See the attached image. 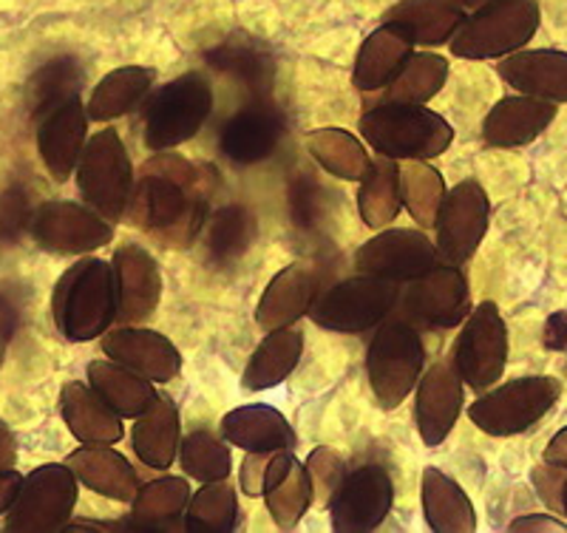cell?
Here are the masks:
<instances>
[{
	"instance_id": "obj_37",
	"label": "cell",
	"mask_w": 567,
	"mask_h": 533,
	"mask_svg": "<svg viewBox=\"0 0 567 533\" xmlns=\"http://www.w3.org/2000/svg\"><path fill=\"white\" fill-rule=\"evenodd\" d=\"M307 151L329 176H338L343 182H361L372 165L367 145L336 125L307 134Z\"/></svg>"
},
{
	"instance_id": "obj_38",
	"label": "cell",
	"mask_w": 567,
	"mask_h": 533,
	"mask_svg": "<svg viewBox=\"0 0 567 533\" xmlns=\"http://www.w3.org/2000/svg\"><path fill=\"white\" fill-rule=\"evenodd\" d=\"M358 211H361L363 225L372 230L392 225L398 219V213L403 211V199H400V162L372 160L369 171L361 180V191H358Z\"/></svg>"
},
{
	"instance_id": "obj_43",
	"label": "cell",
	"mask_w": 567,
	"mask_h": 533,
	"mask_svg": "<svg viewBox=\"0 0 567 533\" xmlns=\"http://www.w3.org/2000/svg\"><path fill=\"white\" fill-rule=\"evenodd\" d=\"M185 531L227 533L239 522V494L227 480L202 482V489L190 494L182 516Z\"/></svg>"
},
{
	"instance_id": "obj_1",
	"label": "cell",
	"mask_w": 567,
	"mask_h": 533,
	"mask_svg": "<svg viewBox=\"0 0 567 533\" xmlns=\"http://www.w3.org/2000/svg\"><path fill=\"white\" fill-rule=\"evenodd\" d=\"M207 219V191L194 162L159 151L142 165L134 180L125 222L145 233H156L165 242L187 245L199 236Z\"/></svg>"
},
{
	"instance_id": "obj_14",
	"label": "cell",
	"mask_w": 567,
	"mask_h": 533,
	"mask_svg": "<svg viewBox=\"0 0 567 533\" xmlns=\"http://www.w3.org/2000/svg\"><path fill=\"white\" fill-rule=\"evenodd\" d=\"M491 225V202L474 180L445 191L434 219V245L445 264H465L483 245Z\"/></svg>"
},
{
	"instance_id": "obj_50",
	"label": "cell",
	"mask_w": 567,
	"mask_h": 533,
	"mask_svg": "<svg viewBox=\"0 0 567 533\" xmlns=\"http://www.w3.org/2000/svg\"><path fill=\"white\" fill-rule=\"evenodd\" d=\"M542 344L550 352H561L567 349V309H559L545 321V329H542Z\"/></svg>"
},
{
	"instance_id": "obj_31",
	"label": "cell",
	"mask_w": 567,
	"mask_h": 533,
	"mask_svg": "<svg viewBox=\"0 0 567 533\" xmlns=\"http://www.w3.org/2000/svg\"><path fill=\"white\" fill-rule=\"evenodd\" d=\"M303 355V332L298 327H278L267 332V338L250 355L241 386L247 392H267L276 389L296 372Z\"/></svg>"
},
{
	"instance_id": "obj_9",
	"label": "cell",
	"mask_w": 567,
	"mask_h": 533,
	"mask_svg": "<svg viewBox=\"0 0 567 533\" xmlns=\"http://www.w3.org/2000/svg\"><path fill=\"white\" fill-rule=\"evenodd\" d=\"M74 174L85 205L94 207L109 222H125L136 174L120 131L103 129L89 136Z\"/></svg>"
},
{
	"instance_id": "obj_27",
	"label": "cell",
	"mask_w": 567,
	"mask_h": 533,
	"mask_svg": "<svg viewBox=\"0 0 567 533\" xmlns=\"http://www.w3.org/2000/svg\"><path fill=\"white\" fill-rule=\"evenodd\" d=\"M65 465L94 494L114 502H131L140 489V474L125 454L111 445H80L65 457Z\"/></svg>"
},
{
	"instance_id": "obj_2",
	"label": "cell",
	"mask_w": 567,
	"mask_h": 533,
	"mask_svg": "<svg viewBox=\"0 0 567 533\" xmlns=\"http://www.w3.org/2000/svg\"><path fill=\"white\" fill-rule=\"evenodd\" d=\"M52 318L71 344L97 341L116 321V287L111 262L85 256L58 278L52 293Z\"/></svg>"
},
{
	"instance_id": "obj_46",
	"label": "cell",
	"mask_w": 567,
	"mask_h": 533,
	"mask_svg": "<svg viewBox=\"0 0 567 533\" xmlns=\"http://www.w3.org/2000/svg\"><path fill=\"white\" fill-rule=\"evenodd\" d=\"M307 471H310L312 480V494H316L318 502L327 505L329 496L336 494V489L341 485L343 474H347V463H343V457L338 454L336 449H329V445H318L310 457H307Z\"/></svg>"
},
{
	"instance_id": "obj_30",
	"label": "cell",
	"mask_w": 567,
	"mask_h": 533,
	"mask_svg": "<svg viewBox=\"0 0 567 533\" xmlns=\"http://www.w3.org/2000/svg\"><path fill=\"white\" fill-rule=\"evenodd\" d=\"M179 443H182L179 406H176L168 394H159L156 403L151 406L145 414L136 418L134 431H131V445H134L142 465L165 471L174 465L176 454H179Z\"/></svg>"
},
{
	"instance_id": "obj_16",
	"label": "cell",
	"mask_w": 567,
	"mask_h": 533,
	"mask_svg": "<svg viewBox=\"0 0 567 533\" xmlns=\"http://www.w3.org/2000/svg\"><path fill=\"white\" fill-rule=\"evenodd\" d=\"M89 111L83 96L69 94L58 103L34 111V140L45 171L58 185L71 180L89 142Z\"/></svg>"
},
{
	"instance_id": "obj_28",
	"label": "cell",
	"mask_w": 567,
	"mask_h": 533,
	"mask_svg": "<svg viewBox=\"0 0 567 533\" xmlns=\"http://www.w3.org/2000/svg\"><path fill=\"white\" fill-rule=\"evenodd\" d=\"M414 54V40L409 38L398 23L381 20V27L374 29L358 49L352 69V83L358 91H383L398 71L406 65Z\"/></svg>"
},
{
	"instance_id": "obj_45",
	"label": "cell",
	"mask_w": 567,
	"mask_h": 533,
	"mask_svg": "<svg viewBox=\"0 0 567 533\" xmlns=\"http://www.w3.org/2000/svg\"><path fill=\"white\" fill-rule=\"evenodd\" d=\"M80 89H83V69L71 58L52 60L32 80V111L45 109L49 103H58V100L69 94H80Z\"/></svg>"
},
{
	"instance_id": "obj_39",
	"label": "cell",
	"mask_w": 567,
	"mask_h": 533,
	"mask_svg": "<svg viewBox=\"0 0 567 533\" xmlns=\"http://www.w3.org/2000/svg\"><path fill=\"white\" fill-rule=\"evenodd\" d=\"M205 58L210 69L236 80L245 89L256 91V94L270 89V80L276 74V63H272L270 54L261 45L247 43V40H227V43L213 45Z\"/></svg>"
},
{
	"instance_id": "obj_12",
	"label": "cell",
	"mask_w": 567,
	"mask_h": 533,
	"mask_svg": "<svg viewBox=\"0 0 567 533\" xmlns=\"http://www.w3.org/2000/svg\"><path fill=\"white\" fill-rule=\"evenodd\" d=\"M29 230L43 250L58 256H85L114 242V222L100 216L85 202H43L34 207Z\"/></svg>"
},
{
	"instance_id": "obj_29",
	"label": "cell",
	"mask_w": 567,
	"mask_h": 533,
	"mask_svg": "<svg viewBox=\"0 0 567 533\" xmlns=\"http://www.w3.org/2000/svg\"><path fill=\"white\" fill-rule=\"evenodd\" d=\"M221 438L241 451H284L296 449L298 434L284 411L265 403L239 406L221 418Z\"/></svg>"
},
{
	"instance_id": "obj_3",
	"label": "cell",
	"mask_w": 567,
	"mask_h": 533,
	"mask_svg": "<svg viewBox=\"0 0 567 533\" xmlns=\"http://www.w3.org/2000/svg\"><path fill=\"white\" fill-rule=\"evenodd\" d=\"M358 129L374 154L394 162L437 160L454 142V129L443 114L425 105L389 100L363 111Z\"/></svg>"
},
{
	"instance_id": "obj_5",
	"label": "cell",
	"mask_w": 567,
	"mask_h": 533,
	"mask_svg": "<svg viewBox=\"0 0 567 533\" xmlns=\"http://www.w3.org/2000/svg\"><path fill=\"white\" fill-rule=\"evenodd\" d=\"M542 23L536 0H488L465 14L454 38L449 40L454 58L499 60L530 43Z\"/></svg>"
},
{
	"instance_id": "obj_10",
	"label": "cell",
	"mask_w": 567,
	"mask_h": 533,
	"mask_svg": "<svg viewBox=\"0 0 567 533\" xmlns=\"http://www.w3.org/2000/svg\"><path fill=\"white\" fill-rule=\"evenodd\" d=\"M508 363V327L494 301H483L465 315L452 349V367L474 392L499 383Z\"/></svg>"
},
{
	"instance_id": "obj_36",
	"label": "cell",
	"mask_w": 567,
	"mask_h": 533,
	"mask_svg": "<svg viewBox=\"0 0 567 533\" xmlns=\"http://www.w3.org/2000/svg\"><path fill=\"white\" fill-rule=\"evenodd\" d=\"M190 502V485L185 476H159L140 485L131 500V520L148 531H174Z\"/></svg>"
},
{
	"instance_id": "obj_48",
	"label": "cell",
	"mask_w": 567,
	"mask_h": 533,
	"mask_svg": "<svg viewBox=\"0 0 567 533\" xmlns=\"http://www.w3.org/2000/svg\"><path fill=\"white\" fill-rule=\"evenodd\" d=\"M272 451H247L245 463L239 469V485L247 496L265 494L267 463H270Z\"/></svg>"
},
{
	"instance_id": "obj_55",
	"label": "cell",
	"mask_w": 567,
	"mask_h": 533,
	"mask_svg": "<svg viewBox=\"0 0 567 533\" xmlns=\"http://www.w3.org/2000/svg\"><path fill=\"white\" fill-rule=\"evenodd\" d=\"M7 338H9V324L7 318H0V355H3V347H7Z\"/></svg>"
},
{
	"instance_id": "obj_4",
	"label": "cell",
	"mask_w": 567,
	"mask_h": 533,
	"mask_svg": "<svg viewBox=\"0 0 567 533\" xmlns=\"http://www.w3.org/2000/svg\"><path fill=\"white\" fill-rule=\"evenodd\" d=\"M213 85L202 71H185L176 80L148 94V105L142 114V140L145 148L174 151L194 140L205 129L213 111Z\"/></svg>"
},
{
	"instance_id": "obj_56",
	"label": "cell",
	"mask_w": 567,
	"mask_h": 533,
	"mask_svg": "<svg viewBox=\"0 0 567 533\" xmlns=\"http://www.w3.org/2000/svg\"><path fill=\"white\" fill-rule=\"evenodd\" d=\"M559 502H561V514L567 516V474H565V480H561V494H559Z\"/></svg>"
},
{
	"instance_id": "obj_53",
	"label": "cell",
	"mask_w": 567,
	"mask_h": 533,
	"mask_svg": "<svg viewBox=\"0 0 567 533\" xmlns=\"http://www.w3.org/2000/svg\"><path fill=\"white\" fill-rule=\"evenodd\" d=\"M18 463V443H14V434L3 420H0V471L14 469Z\"/></svg>"
},
{
	"instance_id": "obj_13",
	"label": "cell",
	"mask_w": 567,
	"mask_h": 533,
	"mask_svg": "<svg viewBox=\"0 0 567 533\" xmlns=\"http://www.w3.org/2000/svg\"><path fill=\"white\" fill-rule=\"evenodd\" d=\"M332 531L369 533L386 522L394 505V482L389 471L378 463L358 465L347 471L336 494L329 496Z\"/></svg>"
},
{
	"instance_id": "obj_32",
	"label": "cell",
	"mask_w": 567,
	"mask_h": 533,
	"mask_svg": "<svg viewBox=\"0 0 567 533\" xmlns=\"http://www.w3.org/2000/svg\"><path fill=\"white\" fill-rule=\"evenodd\" d=\"M423 514L434 533H471L477 531V511L460 482L429 465L420 480Z\"/></svg>"
},
{
	"instance_id": "obj_44",
	"label": "cell",
	"mask_w": 567,
	"mask_h": 533,
	"mask_svg": "<svg viewBox=\"0 0 567 533\" xmlns=\"http://www.w3.org/2000/svg\"><path fill=\"white\" fill-rule=\"evenodd\" d=\"M179 463L187 476L196 482L227 480L233 471V454L225 438H216L213 431H190L179 443Z\"/></svg>"
},
{
	"instance_id": "obj_8",
	"label": "cell",
	"mask_w": 567,
	"mask_h": 533,
	"mask_svg": "<svg viewBox=\"0 0 567 533\" xmlns=\"http://www.w3.org/2000/svg\"><path fill=\"white\" fill-rule=\"evenodd\" d=\"M400 307V284L378 276H352L321 289L310 318L338 335H361L383 324Z\"/></svg>"
},
{
	"instance_id": "obj_42",
	"label": "cell",
	"mask_w": 567,
	"mask_h": 533,
	"mask_svg": "<svg viewBox=\"0 0 567 533\" xmlns=\"http://www.w3.org/2000/svg\"><path fill=\"white\" fill-rule=\"evenodd\" d=\"M445 80H449V60L434 52H414L398 71V78L383 89L386 91L383 100L425 105L443 91Z\"/></svg>"
},
{
	"instance_id": "obj_54",
	"label": "cell",
	"mask_w": 567,
	"mask_h": 533,
	"mask_svg": "<svg viewBox=\"0 0 567 533\" xmlns=\"http://www.w3.org/2000/svg\"><path fill=\"white\" fill-rule=\"evenodd\" d=\"M452 3H454V7L463 9L465 14H468V12H474L477 7H483V3H488V0H452Z\"/></svg>"
},
{
	"instance_id": "obj_21",
	"label": "cell",
	"mask_w": 567,
	"mask_h": 533,
	"mask_svg": "<svg viewBox=\"0 0 567 533\" xmlns=\"http://www.w3.org/2000/svg\"><path fill=\"white\" fill-rule=\"evenodd\" d=\"M284 114L272 103H250L221 125L219 151L233 165H258L270 160L284 140Z\"/></svg>"
},
{
	"instance_id": "obj_11",
	"label": "cell",
	"mask_w": 567,
	"mask_h": 533,
	"mask_svg": "<svg viewBox=\"0 0 567 533\" xmlns=\"http://www.w3.org/2000/svg\"><path fill=\"white\" fill-rule=\"evenodd\" d=\"M78 476L65 463H45L23 476L18 500L7 511V531L54 533L63 531L78 505Z\"/></svg>"
},
{
	"instance_id": "obj_23",
	"label": "cell",
	"mask_w": 567,
	"mask_h": 533,
	"mask_svg": "<svg viewBox=\"0 0 567 533\" xmlns=\"http://www.w3.org/2000/svg\"><path fill=\"white\" fill-rule=\"evenodd\" d=\"M496 74L519 94L548 103H567V52L559 49H519L496 63Z\"/></svg>"
},
{
	"instance_id": "obj_33",
	"label": "cell",
	"mask_w": 567,
	"mask_h": 533,
	"mask_svg": "<svg viewBox=\"0 0 567 533\" xmlns=\"http://www.w3.org/2000/svg\"><path fill=\"white\" fill-rule=\"evenodd\" d=\"M156 83V69L148 65H123L109 71L94 91H91L85 111L91 123H111L116 116H125L145 103Z\"/></svg>"
},
{
	"instance_id": "obj_6",
	"label": "cell",
	"mask_w": 567,
	"mask_h": 533,
	"mask_svg": "<svg viewBox=\"0 0 567 533\" xmlns=\"http://www.w3.org/2000/svg\"><path fill=\"white\" fill-rule=\"evenodd\" d=\"M425 367V344L409 318L389 315L374 327L367 349V375L374 400L383 409H398L414 392Z\"/></svg>"
},
{
	"instance_id": "obj_41",
	"label": "cell",
	"mask_w": 567,
	"mask_h": 533,
	"mask_svg": "<svg viewBox=\"0 0 567 533\" xmlns=\"http://www.w3.org/2000/svg\"><path fill=\"white\" fill-rule=\"evenodd\" d=\"M445 191L449 187H445V180L437 167L420 160L400 162V199H403L409 216L423 230H432L434 227Z\"/></svg>"
},
{
	"instance_id": "obj_18",
	"label": "cell",
	"mask_w": 567,
	"mask_h": 533,
	"mask_svg": "<svg viewBox=\"0 0 567 533\" xmlns=\"http://www.w3.org/2000/svg\"><path fill=\"white\" fill-rule=\"evenodd\" d=\"M100 349L105 358L123 363L151 383H171L182 372V355L176 344L162 332L136 324H120L100 335Z\"/></svg>"
},
{
	"instance_id": "obj_22",
	"label": "cell",
	"mask_w": 567,
	"mask_h": 533,
	"mask_svg": "<svg viewBox=\"0 0 567 533\" xmlns=\"http://www.w3.org/2000/svg\"><path fill=\"white\" fill-rule=\"evenodd\" d=\"M556 111L559 105L539 96H503L483 120V140L491 148H523L550 129Z\"/></svg>"
},
{
	"instance_id": "obj_20",
	"label": "cell",
	"mask_w": 567,
	"mask_h": 533,
	"mask_svg": "<svg viewBox=\"0 0 567 533\" xmlns=\"http://www.w3.org/2000/svg\"><path fill=\"white\" fill-rule=\"evenodd\" d=\"M116 287V321L142 324L156 312L162 298V273L156 258L142 245L125 242L111 258Z\"/></svg>"
},
{
	"instance_id": "obj_47",
	"label": "cell",
	"mask_w": 567,
	"mask_h": 533,
	"mask_svg": "<svg viewBox=\"0 0 567 533\" xmlns=\"http://www.w3.org/2000/svg\"><path fill=\"white\" fill-rule=\"evenodd\" d=\"M323 191L316 180L310 176H298L290 182V191H287V202H290V216L298 227L303 230H316L321 225L323 216Z\"/></svg>"
},
{
	"instance_id": "obj_24",
	"label": "cell",
	"mask_w": 567,
	"mask_h": 533,
	"mask_svg": "<svg viewBox=\"0 0 567 533\" xmlns=\"http://www.w3.org/2000/svg\"><path fill=\"white\" fill-rule=\"evenodd\" d=\"M261 496H265L272 522H276L281 531L298 527L303 514L310 511V505L316 502L310 471H307V465L292 454V449L272 451L270 454L265 494Z\"/></svg>"
},
{
	"instance_id": "obj_51",
	"label": "cell",
	"mask_w": 567,
	"mask_h": 533,
	"mask_svg": "<svg viewBox=\"0 0 567 533\" xmlns=\"http://www.w3.org/2000/svg\"><path fill=\"white\" fill-rule=\"evenodd\" d=\"M542 463L554 465V469L567 471V426L561 431H556L550 443L542 451Z\"/></svg>"
},
{
	"instance_id": "obj_26",
	"label": "cell",
	"mask_w": 567,
	"mask_h": 533,
	"mask_svg": "<svg viewBox=\"0 0 567 533\" xmlns=\"http://www.w3.org/2000/svg\"><path fill=\"white\" fill-rule=\"evenodd\" d=\"M60 418L83 445H114L123 440V418L91 386L71 380L60 392Z\"/></svg>"
},
{
	"instance_id": "obj_25",
	"label": "cell",
	"mask_w": 567,
	"mask_h": 533,
	"mask_svg": "<svg viewBox=\"0 0 567 533\" xmlns=\"http://www.w3.org/2000/svg\"><path fill=\"white\" fill-rule=\"evenodd\" d=\"M321 293V278L312 267L296 262L290 267H284L272 276L267 284L265 296L256 307V324L265 332L278 327H290V324L301 321L303 315L310 312L312 301Z\"/></svg>"
},
{
	"instance_id": "obj_49",
	"label": "cell",
	"mask_w": 567,
	"mask_h": 533,
	"mask_svg": "<svg viewBox=\"0 0 567 533\" xmlns=\"http://www.w3.org/2000/svg\"><path fill=\"white\" fill-rule=\"evenodd\" d=\"M514 533H567V522L554 514H525L508 525Z\"/></svg>"
},
{
	"instance_id": "obj_40",
	"label": "cell",
	"mask_w": 567,
	"mask_h": 533,
	"mask_svg": "<svg viewBox=\"0 0 567 533\" xmlns=\"http://www.w3.org/2000/svg\"><path fill=\"white\" fill-rule=\"evenodd\" d=\"M207 256L219 264H230L245 256L256 242V216L245 205H225L205 219Z\"/></svg>"
},
{
	"instance_id": "obj_17",
	"label": "cell",
	"mask_w": 567,
	"mask_h": 533,
	"mask_svg": "<svg viewBox=\"0 0 567 533\" xmlns=\"http://www.w3.org/2000/svg\"><path fill=\"white\" fill-rule=\"evenodd\" d=\"M400 304L412 321L432 329H454L471 312V287L460 264H437L400 293Z\"/></svg>"
},
{
	"instance_id": "obj_52",
	"label": "cell",
	"mask_w": 567,
	"mask_h": 533,
	"mask_svg": "<svg viewBox=\"0 0 567 533\" xmlns=\"http://www.w3.org/2000/svg\"><path fill=\"white\" fill-rule=\"evenodd\" d=\"M20 482H23V474H18L14 469L0 471V514H7L12 502L18 500Z\"/></svg>"
},
{
	"instance_id": "obj_15",
	"label": "cell",
	"mask_w": 567,
	"mask_h": 533,
	"mask_svg": "<svg viewBox=\"0 0 567 533\" xmlns=\"http://www.w3.org/2000/svg\"><path fill=\"white\" fill-rule=\"evenodd\" d=\"M437 264H443V256L423 227H392L354 250V270L398 284L414 281Z\"/></svg>"
},
{
	"instance_id": "obj_19",
	"label": "cell",
	"mask_w": 567,
	"mask_h": 533,
	"mask_svg": "<svg viewBox=\"0 0 567 533\" xmlns=\"http://www.w3.org/2000/svg\"><path fill=\"white\" fill-rule=\"evenodd\" d=\"M465 383L452 363H434L420 375L414 386V423L417 434L429 449L443 445V440L454 431L463 411Z\"/></svg>"
},
{
	"instance_id": "obj_34",
	"label": "cell",
	"mask_w": 567,
	"mask_h": 533,
	"mask_svg": "<svg viewBox=\"0 0 567 533\" xmlns=\"http://www.w3.org/2000/svg\"><path fill=\"white\" fill-rule=\"evenodd\" d=\"M85 375H89L91 389H94L120 418L136 420L156 403V398H159V392H156L154 383H151L148 378L131 372L128 367L116 363V360H91Z\"/></svg>"
},
{
	"instance_id": "obj_7",
	"label": "cell",
	"mask_w": 567,
	"mask_h": 533,
	"mask_svg": "<svg viewBox=\"0 0 567 533\" xmlns=\"http://www.w3.org/2000/svg\"><path fill=\"white\" fill-rule=\"evenodd\" d=\"M561 398V383L550 375H528L491 386L468 406V420L491 438H516L548 418Z\"/></svg>"
},
{
	"instance_id": "obj_35",
	"label": "cell",
	"mask_w": 567,
	"mask_h": 533,
	"mask_svg": "<svg viewBox=\"0 0 567 533\" xmlns=\"http://www.w3.org/2000/svg\"><path fill=\"white\" fill-rule=\"evenodd\" d=\"M383 20L398 23L414 45H443L454 38L465 12L452 0H400L383 12Z\"/></svg>"
}]
</instances>
